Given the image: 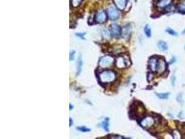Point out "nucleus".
Segmentation results:
<instances>
[{
  "instance_id": "obj_1",
  "label": "nucleus",
  "mask_w": 185,
  "mask_h": 139,
  "mask_svg": "<svg viewBox=\"0 0 185 139\" xmlns=\"http://www.w3.org/2000/svg\"><path fill=\"white\" fill-rule=\"evenodd\" d=\"M99 79L103 83H111L115 80L116 74L114 71L111 70H105L101 72L99 75Z\"/></svg>"
},
{
  "instance_id": "obj_2",
  "label": "nucleus",
  "mask_w": 185,
  "mask_h": 139,
  "mask_svg": "<svg viewBox=\"0 0 185 139\" xmlns=\"http://www.w3.org/2000/svg\"><path fill=\"white\" fill-rule=\"evenodd\" d=\"M114 63V59L112 56H109V55H107V56H104L103 57H101L100 60H99V66L103 68H105V67H107L109 66H110L111 65Z\"/></svg>"
},
{
  "instance_id": "obj_3",
  "label": "nucleus",
  "mask_w": 185,
  "mask_h": 139,
  "mask_svg": "<svg viewBox=\"0 0 185 139\" xmlns=\"http://www.w3.org/2000/svg\"><path fill=\"white\" fill-rule=\"evenodd\" d=\"M107 14L111 20H116L119 16V12L117 10V8L111 6L107 9Z\"/></svg>"
},
{
  "instance_id": "obj_4",
  "label": "nucleus",
  "mask_w": 185,
  "mask_h": 139,
  "mask_svg": "<svg viewBox=\"0 0 185 139\" xmlns=\"http://www.w3.org/2000/svg\"><path fill=\"white\" fill-rule=\"evenodd\" d=\"M154 124H155V119L151 116H146L140 121L141 126L144 128L152 127Z\"/></svg>"
},
{
  "instance_id": "obj_5",
  "label": "nucleus",
  "mask_w": 185,
  "mask_h": 139,
  "mask_svg": "<svg viewBox=\"0 0 185 139\" xmlns=\"http://www.w3.org/2000/svg\"><path fill=\"white\" fill-rule=\"evenodd\" d=\"M159 59L157 56H153L149 61V70L153 72H157V65H158Z\"/></svg>"
},
{
  "instance_id": "obj_6",
  "label": "nucleus",
  "mask_w": 185,
  "mask_h": 139,
  "mask_svg": "<svg viewBox=\"0 0 185 139\" xmlns=\"http://www.w3.org/2000/svg\"><path fill=\"white\" fill-rule=\"evenodd\" d=\"M128 59H127V58L124 57V56H119V57L117 58V60H116V66L119 69L124 68V67H127V66L128 65Z\"/></svg>"
},
{
  "instance_id": "obj_7",
  "label": "nucleus",
  "mask_w": 185,
  "mask_h": 139,
  "mask_svg": "<svg viewBox=\"0 0 185 139\" xmlns=\"http://www.w3.org/2000/svg\"><path fill=\"white\" fill-rule=\"evenodd\" d=\"M167 68V63L166 62L165 59L164 58H160L159 59L158 61V65H157V72L158 74H163L164 72L166 70Z\"/></svg>"
},
{
  "instance_id": "obj_8",
  "label": "nucleus",
  "mask_w": 185,
  "mask_h": 139,
  "mask_svg": "<svg viewBox=\"0 0 185 139\" xmlns=\"http://www.w3.org/2000/svg\"><path fill=\"white\" fill-rule=\"evenodd\" d=\"M106 19H107V14L105 11H99L96 13L95 20L98 23H103L106 21Z\"/></svg>"
},
{
  "instance_id": "obj_9",
  "label": "nucleus",
  "mask_w": 185,
  "mask_h": 139,
  "mask_svg": "<svg viewBox=\"0 0 185 139\" xmlns=\"http://www.w3.org/2000/svg\"><path fill=\"white\" fill-rule=\"evenodd\" d=\"M110 33L113 36L119 37L121 35V29L117 24H113L110 26Z\"/></svg>"
},
{
  "instance_id": "obj_10",
  "label": "nucleus",
  "mask_w": 185,
  "mask_h": 139,
  "mask_svg": "<svg viewBox=\"0 0 185 139\" xmlns=\"http://www.w3.org/2000/svg\"><path fill=\"white\" fill-rule=\"evenodd\" d=\"M173 0H159L157 2V7L159 9H165L172 4Z\"/></svg>"
},
{
  "instance_id": "obj_11",
  "label": "nucleus",
  "mask_w": 185,
  "mask_h": 139,
  "mask_svg": "<svg viewBox=\"0 0 185 139\" xmlns=\"http://www.w3.org/2000/svg\"><path fill=\"white\" fill-rule=\"evenodd\" d=\"M116 7L119 10H123L127 4V0H114Z\"/></svg>"
},
{
  "instance_id": "obj_12",
  "label": "nucleus",
  "mask_w": 185,
  "mask_h": 139,
  "mask_svg": "<svg viewBox=\"0 0 185 139\" xmlns=\"http://www.w3.org/2000/svg\"><path fill=\"white\" fill-rule=\"evenodd\" d=\"M157 47L162 51H166L168 49V45H167V43H166L165 41H164V40H160V41L157 43Z\"/></svg>"
},
{
  "instance_id": "obj_13",
  "label": "nucleus",
  "mask_w": 185,
  "mask_h": 139,
  "mask_svg": "<svg viewBox=\"0 0 185 139\" xmlns=\"http://www.w3.org/2000/svg\"><path fill=\"white\" fill-rule=\"evenodd\" d=\"M131 33V28L130 26H125L121 30V35H123L124 38H127L128 37Z\"/></svg>"
},
{
  "instance_id": "obj_14",
  "label": "nucleus",
  "mask_w": 185,
  "mask_h": 139,
  "mask_svg": "<svg viewBox=\"0 0 185 139\" xmlns=\"http://www.w3.org/2000/svg\"><path fill=\"white\" fill-rule=\"evenodd\" d=\"M178 10L181 13L185 14V0H181L178 4Z\"/></svg>"
},
{
  "instance_id": "obj_15",
  "label": "nucleus",
  "mask_w": 185,
  "mask_h": 139,
  "mask_svg": "<svg viewBox=\"0 0 185 139\" xmlns=\"http://www.w3.org/2000/svg\"><path fill=\"white\" fill-rule=\"evenodd\" d=\"M82 66H83V61H82L81 56H80V57L78 58V61H77V65H76V75H79L81 72Z\"/></svg>"
},
{
  "instance_id": "obj_16",
  "label": "nucleus",
  "mask_w": 185,
  "mask_h": 139,
  "mask_svg": "<svg viewBox=\"0 0 185 139\" xmlns=\"http://www.w3.org/2000/svg\"><path fill=\"white\" fill-rule=\"evenodd\" d=\"M101 127H102L104 130H105L106 132L109 131V118H105L103 121H102L101 123Z\"/></svg>"
},
{
  "instance_id": "obj_17",
  "label": "nucleus",
  "mask_w": 185,
  "mask_h": 139,
  "mask_svg": "<svg viewBox=\"0 0 185 139\" xmlns=\"http://www.w3.org/2000/svg\"><path fill=\"white\" fill-rule=\"evenodd\" d=\"M156 95L158 97L159 99L161 100H167L169 98L170 93H156Z\"/></svg>"
},
{
  "instance_id": "obj_18",
  "label": "nucleus",
  "mask_w": 185,
  "mask_h": 139,
  "mask_svg": "<svg viewBox=\"0 0 185 139\" xmlns=\"http://www.w3.org/2000/svg\"><path fill=\"white\" fill-rule=\"evenodd\" d=\"M144 33H145V35L148 37V38H149V37L151 36V35H152V32H151V29L150 28V27H149V25H146L145 27H144Z\"/></svg>"
},
{
  "instance_id": "obj_19",
  "label": "nucleus",
  "mask_w": 185,
  "mask_h": 139,
  "mask_svg": "<svg viewBox=\"0 0 185 139\" xmlns=\"http://www.w3.org/2000/svg\"><path fill=\"white\" fill-rule=\"evenodd\" d=\"M173 139H182V135L180 132L178 130H174L172 133Z\"/></svg>"
},
{
  "instance_id": "obj_20",
  "label": "nucleus",
  "mask_w": 185,
  "mask_h": 139,
  "mask_svg": "<svg viewBox=\"0 0 185 139\" xmlns=\"http://www.w3.org/2000/svg\"><path fill=\"white\" fill-rule=\"evenodd\" d=\"M166 32L167 33H168L169 35H172V36H178V33L171 28H167L166 29Z\"/></svg>"
},
{
  "instance_id": "obj_21",
  "label": "nucleus",
  "mask_w": 185,
  "mask_h": 139,
  "mask_svg": "<svg viewBox=\"0 0 185 139\" xmlns=\"http://www.w3.org/2000/svg\"><path fill=\"white\" fill-rule=\"evenodd\" d=\"M102 35L105 39H109L111 36V33L110 31H109L107 29H103L102 31Z\"/></svg>"
},
{
  "instance_id": "obj_22",
  "label": "nucleus",
  "mask_w": 185,
  "mask_h": 139,
  "mask_svg": "<svg viewBox=\"0 0 185 139\" xmlns=\"http://www.w3.org/2000/svg\"><path fill=\"white\" fill-rule=\"evenodd\" d=\"M82 0H72V4L74 7H78L81 3Z\"/></svg>"
},
{
  "instance_id": "obj_23",
  "label": "nucleus",
  "mask_w": 185,
  "mask_h": 139,
  "mask_svg": "<svg viewBox=\"0 0 185 139\" xmlns=\"http://www.w3.org/2000/svg\"><path fill=\"white\" fill-rule=\"evenodd\" d=\"M76 129H77V130L80 131V132H90V129L87 128V127H76Z\"/></svg>"
},
{
  "instance_id": "obj_24",
  "label": "nucleus",
  "mask_w": 185,
  "mask_h": 139,
  "mask_svg": "<svg viewBox=\"0 0 185 139\" xmlns=\"http://www.w3.org/2000/svg\"><path fill=\"white\" fill-rule=\"evenodd\" d=\"M177 102H178V103H180V104H183V98H182V93H180V94H178L177 95Z\"/></svg>"
},
{
  "instance_id": "obj_25",
  "label": "nucleus",
  "mask_w": 185,
  "mask_h": 139,
  "mask_svg": "<svg viewBox=\"0 0 185 139\" xmlns=\"http://www.w3.org/2000/svg\"><path fill=\"white\" fill-rule=\"evenodd\" d=\"M175 80H176V77H175V75H172L171 77H170V84L173 86H174L175 84Z\"/></svg>"
},
{
  "instance_id": "obj_26",
  "label": "nucleus",
  "mask_w": 185,
  "mask_h": 139,
  "mask_svg": "<svg viewBox=\"0 0 185 139\" xmlns=\"http://www.w3.org/2000/svg\"><path fill=\"white\" fill-rule=\"evenodd\" d=\"M176 61H177L176 56H172L171 59H170V61H169V64H170V65L174 64V63H176Z\"/></svg>"
},
{
  "instance_id": "obj_27",
  "label": "nucleus",
  "mask_w": 185,
  "mask_h": 139,
  "mask_svg": "<svg viewBox=\"0 0 185 139\" xmlns=\"http://www.w3.org/2000/svg\"><path fill=\"white\" fill-rule=\"evenodd\" d=\"M76 35L78 37H79V38H81V39H84L85 38L84 35H85V33H76Z\"/></svg>"
},
{
  "instance_id": "obj_28",
  "label": "nucleus",
  "mask_w": 185,
  "mask_h": 139,
  "mask_svg": "<svg viewBox=\"0 0 185 139\" xmlns=\"http://www.w3.org/2000/svg\"><path fill=\"white\" fill-rule=\"evenodd\" d=\"M74 55H75V51H71L70 54V58L71 61H72V60L74 59Z\"/></svg>"
},
{
  "instance_id": "obj_29",
  "label": "nucleus",
  "mask_w": 185,
  "mask_h": 139,
  "mask_svg": "<svg viewBox=\"0 0 185 139\" xmlns=\"http://www.w3.org/2000/svg\"><path fill=\"white\" fill-rule=\"evenodd\" d=\"M112 139H125V138H123V137L121 136H115L114 137H112Z\"/></svg>"
},
{
  "instance_id": "obj_30",
  "label": "nucleus",
  "mask_w": 185,
  "mask_h": 139,
  "mask_svg": "<svg viewBox=\"0 0 185 139\" xmlns=\"http://www.w3.org/2000/svg\"><path fill=\"white\" fill-rule=\"evenodd\" d=\"M178 117H179L180 118H182L183 117V112H182V111H180L179 114H178Z\"/></svg>"
},
{
  "instance_id": "obj_31",
  "label": "nucleus",
  "mask_w": 185,
  "mask_h": 139,
  "mask_svg": "<svg viewBox=\"0 0 185 139\" xmlns=\"http://www.w3.org/2000/svg\"><path fill=\"white\" fill-rule=\"evenodd\" d=\"M70 126L71 127V126H72V124H73V120H72V118H70Z\"/></svg>"
},
{
  "instance_id": "obj_32",
  "label": "nucleus",
  "mask_w": 185,
  "mask_h": 139,
  "mask_svg": "<svg viewBox=\"0 0 185 139\" xmlns=\"http://www.w3.org/2000/svg\"><path fill=\"white\" fill-rule=\"evenodd\" d=\"M182 35H185V29L184 30H183V31H182Z\"/></svg>"
},
{
  "instance_id": "obj_33",
  "label": "nucleus",
  "mask_w": 185,
  "mask_h": 139,
  "mask_svg": "<svg viewBox=\"0 0 185 139\" xmlns=\"http://www.w3.org/2000/svg\"><path fill=\"white\" fill-rule=\"evenodd\" d=\"M184 49H185V45H184Z\"/></svg>"
}]
</instances>
